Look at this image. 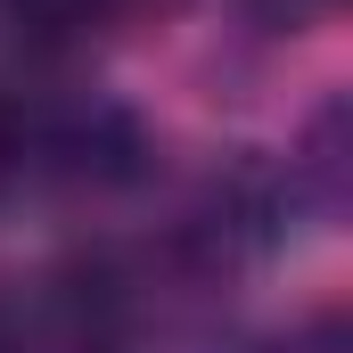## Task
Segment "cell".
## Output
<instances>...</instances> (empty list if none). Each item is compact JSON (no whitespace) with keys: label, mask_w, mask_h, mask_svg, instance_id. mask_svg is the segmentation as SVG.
<instances>
[{"label":"cell","mask_w":353,"mask_h":353,"mask_svg":"<svg viewBox=\"0 0 353 353\" xmlns=\"http://www.w3.org/2000/svg\"><path fill=\"white\" fill-rule=\"evenodd\" d=\"M0 353H17V345H8V329H0Z\"/></svg>","instance_id":"1"}]
</instances>
